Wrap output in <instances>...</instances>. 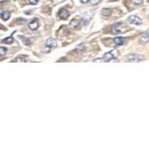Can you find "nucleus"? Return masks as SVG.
<instances>
[{"label":"nucleus","mask_w":149,"mask_h":149,"mask_svg":"<svg viewBox=\"0 0 149 149\" xmlns=\"http://www.w3.org/2000/svg\"><path fill=\"white\" fill-rule=\"evenodd\" d=\"M117 57H118V52L116 50H111L110 52L106 53L103 57V59H97L94 60V62H115Z\"/></svg>","instance_id":"f257e3e1"},{"label":"nucleus","mask_w":149,"mask_h":149,"mask_svg":"<svg viewBox=\"0 0 149 149\" xmlns=\"http://www.w3.org/2000/svg\"><path fill=\"white\" fill-rule=\"evenodd\" d=\"M56 47H57V42H56V40L54 39V38H49L48 40H47L46 45H45L44 49H43V53L48 54V53L51 52L52 48H56Z\"/></svg>","instance_id":"f03ea898"},{"label":"nucleus","mask_w":149,"mask_h":149,"mask_svg":"<svg viewBox=\"0 0 149 149\" xmlns=\"http://www.w3.org/2000/svg\"><path fill=\"white\" fill-rule=\"evenodd\" d=\"M127 21L130 24H134V25H141L142 24V20L140 17L136 16V15H130L127 18Z\"/></svg>","instance_id":"7ed1b4c3"},{"label":"nucleus","mask_w":149,"mask_h":149,"mask_svg":"<svg viewBox=\"0 0 149 149\" xmlns=\"http://www.w3.org/2000/svg\"><path fill=\"white\" fill-rule=\"evenodd\" d=\"M121 30H122V28H121V23H116L111 27V34H113V35H118V34H120Z\"/></svg>","instance_id":"20e7f679"},{"label":"nucleus","mask_w":149,"mask_h":149,"mask_svg":"<svg viewBox=\"0 0 149 149\" xmlns=\"http://www.w3.org/2000/svg\"><path fill=\"white\" fill-rule=\"evenodd\" d=\"M69 16H70V12L68 11L67 9L62 8V9H61V10L59 11V17H60L61 19L67 20L68 18H69Z\"/></svg>","instance_id":"39448f33"},{"label":"nucleus","mask_w":149,"mask_h":149,"mask_svg":"<svg viewBox=\"0 0 149 149\" xmlns=\"http://www.w3.org/2000/svg\"><path fill=\"white\" fill-rule=\"evenodd\" d=\"M138 42H139V44H141V45L147 44V43L149 42V32H146L145 34H143V35H142V36L139 38Z\"/></svg>","instance_id":"423d86ee"},{"label":"nucleus","mask_w":149,"mask_h":149,"mask_svg":"<svg viewBox=\"0 0 149 149\" xmlns=\"http://www.w3.org/2000/svg\"><path fill=\"white\" fill-rule=\"evenodd\" d=\"M127 61L128 62H139V61H141V57L139 55H136V54H131L127 57Z\"/></svg>","instance_id":"0eeeda50"},{"label":"nucleus","mask_w":149,"mask_h":149,"mask_svg":"<svg viewBox=\"0 0 149 149\" xmlns=\"http://www.w3.org/2000/svg\"><path fill=\"white\" fill-rule=\"evenodd\" d=\"M113 41H114V43H115V45H117V46H122V45H124V43H125V39L122 38V37H115Z\"/></svg>","instance_id":"6e6552de"},{"label":"nucleus","mask_w":149,"mask_h":149,"mask_svg":"<svg viewBox=\"0 0 149 149\" xmlns=\"http://www.w3.org/2000/svg\"><path fill=\"white\" fill-rule=\"evenodd\" d=\"M38 27H39V23L37 20H33V21H31L29 23V28L31 30H36V29H38Z\"/></svg>","instance_id":"1a4fd4ad"},{"label":"nucleus","mask_w":149,"mask_h":149,"mask_svg":"<svg viewBox=\"0 0 149 149\" xmlns=\"http://www.w3.org/2000/svg\"><path fill=\"white\" fill-rule=\"evenodd\" d=\"M80 24V18H74L72 21L70 22V27L71 28H76V27Z\"/></svg>","instance_id":"9d476101"},{"label":"nucleus","mask_w":149,"mask_h":149,"mask_svg":"<svg viewBox=\"0 0 149 149\" xmlns=\"http://www.w3.org/2000/svg\"><path fill=\"white\" fill-rule=\"evenodd\" d=\"M10 18V12L8 11H1V19L2 20H8Z\"/></svg>","instance_id":"9b49d317"},{"label":"nucleus","mask_w":149,"mask_h":149,"mask_svg":"<svg viewBox=\"0 0 149 149\" xmlns=\"http://www.w3.org/2000/svg\"><path fill=\"white\" fill-rule=\"evenodd\" d=\"M2 42H4L5 44H12L13 42H14V39H13L12 36H10V37H8V38L3 39V40H2Z\"/></svg>","instance_id":"f8f14e48"},{"label":"nucleus","mask_w":149,"mask_h":149,"mask_svg":"<svg viewBox=\"0 0 149 149\" xmlns=\"http://www.w3.org/2000/svg\"><path fill=\"white\" fill-rule=\"evenodd\" d=\"M21 38L23 41H24V44L25 45H31V40L30 39H27V38H25V37H20Z\"/></svg>","instance_id":"ddd939ff"},{"label":"nucleus","mask_w":149,"mask_h":149,"mask_svg":"<svg viewBox=\"0 0 149 149\" xmlns=\"http://www.w3.org/2000/svg\"><path fill=\"white\" fill-rule=\"evenodd\" d=\"M101 13H103V15H110L111 11H110V9H103Z\"/></svg>","instance_id":"4468645a"},{"label":"nucleus","mask_w":149,"mask_h":149,"mask_svg":"<svg viewBox=\"0 0 149 149\" xmlns=\"http://www.w3.org/2000/svg\"><path fill=\"white\" fill-rule=\"evenodd\" d=\"M6 52H7V49L6 48H4V47H1V48H0V55H1V57H3L5 55Z\"/></svg>","instance_id":"2eb2a0df"},{"label":"nucleus","mask_w":149,"mask_h":149,"mask_svg":"<svg viewBox=\"0 0 149 149\" xmlns=\"http://www.w3.org/2000/svg\"><path fill=\"white\" fill-rule=\"evenodd\" d=\"M23 57H17V59L15 60H13L12 62L13 63H16V62H25V59H22Z\"/></svg>","instance_id":"dca6fc26"},{"label":"nucleus","mask_w":149,"mask_h":149,"mask_svg":"<svg viewBox=\"0 0 149 149\" xmlns=\"http://www.w3.org/2000/svg\"><path fill=\"white\" fill-rule=\"evenodd\" d=\"M131 1L134 5H140V4H142V2H143V0H131Z\"/></svg>","instance_id":"f3484780"},{"label":"nucleus","mask_w":149,"mask_h":149,"mask_svg":"<svg viewBox=\"0 0 149 149\" xmlns=\"http://www.w3.org/2000/svg\"><path fill=\"white\" fill-rule=\"evenodd\" d=\"M16 23H17V24H25V23H26V20H25V19H21V18H20V19H17Z\"/></svg>","instance_id":"a211bd4d"},{"label":"nucleus","mask_w":149,"mask_h":149,"mask_svg":"<svg viewBox=\"0 0 149 149\" xmlns=\"http://www.w3.org/2000/svg\"><path fill=\"white\" fill-rule=\"evenodd\" d=\"M100 1H101V0H91L90 3L92 4V5H97V4H98Z\"/></svg>","instance_id":"6ab92c4d"},{"label":"nucleus","mask_w":149,"mask_h":149,"mask_svg":"<svg viewBox=\"0 0 149 149\" xmlns=\"http://www.w3.org/2000/svg\"><path fill=\"white\" fill-rule=\"evenodd\" d=\"M39 1H40V0H29V3L30 4H33V5H36Z\"/></svg>","instance_id":"aec40b11"},{"label":"nucleus","mask_w":149,"mask_h":149,"mask_svg":"<svg viewBox=\"0 0 149 149\" xmlns=\"http://www.w3.org/2000/svg\"><path fill=\"white\" fill-rule=\"evenodd\" d=\"M90 1H91V0H80V2H82V3H87Z\"/></svg>","instance_id":"412c9836"}]
</instances>
